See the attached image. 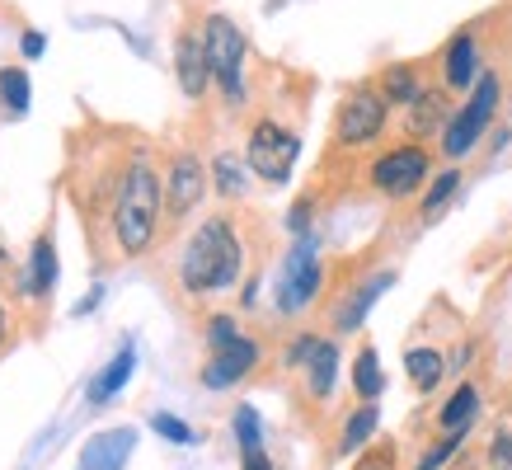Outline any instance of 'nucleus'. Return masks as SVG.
<instances>
[{
	"instance_id": "c85d7f7f",
	"label": "nucleus",
	"mask_w": 512,
	"mask_h": 470,
	"mask_svg": "<svg viewBox=\"0 0 512 470\" xmlns=\"http://www.w3.org/2000/svg\"><path fill=\"white\" fill-rule=\"evenodd\" d=\"M202 334H207V348H212V353H221V348H231L245 329H240V320H235V315H212Z\"/></svg>"
},
{
	"instance_id": "dca6fc26",
	"label": "nucleus",
	"mask_w": 512,
	"mask_h": 470,
	"mask_svg": "<svg viewBox=\"0 0 512 470\" xmlns=\"http://www.w3.org/2000/svg\"><path fill=\"white\" fill-rule=\"evenodd\" d=\"M301 376H306L311 400H329L334 381H339V344H334V339H320V348H315L311 362L301 367Z\"/></svg>"
},
{
	"instance_id": "72a5a7b5",
	"label": "nucleus",
	"mask_w": 512,
	"mask_h": 470,
	"mask_svg": "<svg viewBox=\"0 0 512 470\" xmlns=\"http://www.w3.org/2000/svg\"><path fill=\"white\" fill-rule=\"evenodd\" d=\"M353 470H395V447H381V452H367Z\"/></svg>"
},
{
	"instance_id": "1a4fd4ad",
	"label": "nucleus",
	"mask_w": 512,
	"mask_h": 470,
	"mask_svg": "<svg viewBox=\"0 0 512 470\" xmlns=\"http://www.w3.org/2000/svg\"><path fill=\"white\" fill-rule=\"evenodd\" d=\"M202 193H207V170H202V160L179 151V156L170 160V174H165V212H170L174 221L188 217V212L202 203Z\"/></svg>"
},
{
	"instance_id": "7ed1b4c3",
	"label": "nucleus",
	"mask_w": 512,
	"mask_h": 470,
	"mask_svg": "<svg viewBox=\"0 0 512 470\" xmlns=\"http://www.w3.org/2000/svg\"><path fill=\"white\" fill-rule=\"evenodd\" d=\"M498 99H503L498 71H484V76L475 80V90L466 94V104L451 113L447 132H442V156H447V160H466L470 151L480 146V137L489 132V123H494V113H498Z\"/></svg>"
},
{
	"instance_id": "bb28decb",
	"label": "nucleus",
	"mask_w": 512,
	"mask_h": 470,
	"mask_svg": "<svg viewBox=\"0 0 512 470\" xmlns=\"http://www.w3.org/2000/svg\"><path fill=\"white\" fill-rule=\"evenodd\" d=\"M212 179H217L221 198H240V193H245V165H240V156L221 151V156L212 160Z\"/></svg>"
},
{
	"instance_id": "0eeeda50",
	"label": "nucleus",
	"mask_w": 512,
	"mask_h": 470,
	"mask_svg": "<svg viewBox=\"0 0 512 470\" xmlns=\"http://www.w3.org/2000/svg\"><path fill=\"white\" fill-rule=\"evenodd\" d=\"M386 118H390V104L386 94L376 85H353V90L339 99V113H334V146H367L386 132Z\"/></svg>"
},
{
	"instance_id": "c756f323",
	"label": "nucleus",
	"mask_w": 512,
	"mask_h": 470,
	"mask_svg": "<svg viewBox=\"0 0 512 470\" xmlns=\"http://www.w3.org/2000/svg\"><path fill=\"white\" fill-rule=\"evenodd\" d=\"M151 428H156L165 442H174V447H193V442H198V433H193L184 419H174V414H151Z\"/></svg>"
},
{
	"instance_id": "2f4dec72",
	"label": "nucleus",
	"mask_w": 512,
	"mask_h": 470,
	"mask_svg": "<svg viewBox=\"0 0 512 470\" xmlns=\"http://www.w3.org/2000/svg\"><path fill=\"white\" fill-rule=\"evenodd\" d=\"M315 348H320V334H301V339H296V344L287 348V367H292V372H301V367L311 362Z\"/></svg>"
},
{
	"instance_id": "39448f33",
	"label": "nucleus",
	"mask_w": 512,
	"mask_h": 470,
	"mask_svg": "<svg viewBox=\"0 0 512 470\" xmlns=\"http://www.w3.org/2000/svg\"><path fill=\"white\" fill-rule=\"evenodd\" d=\"M320 287H325V259L315 254L311 235H301V240L292 245V254H287L282 268H278L273 306H278V315H301L315 297H320Z\"/></svg>"
},
{
	"instance_id": "c9c22d12",
	"label": "nucleus",
	"mask_w": 512,
	"mask_h": 470,
	"mask_svg": "<svg viewBox=\"0 0 512 470\" xmlns=\"http://www.w3.org/2000/svg\"><path fill=\"white\" fill-rule=\"evenodd\" d=\"M240 470H273V461H268V452H245L240 456Z\"/></svg>"
},
{
	"instance_id": "9b49d317",
	"label": "nucleus",
	"mask_w": 512,
	"mask_h": 470,
	"mask_svg": "<svg viewBox=\"0 0 512 470\" xmlns=\"http://www.w3.org/2000/svg\"><path fill=\"white\" fill-rule=\"evenodd\" d=\"M484 76L480 66V43H475V33L461 29L442 47V90H475V80Z\"/></svg>"
},
{
	"instance_id": "f8f14e48",
	"label": "nucleus",
	"mask_w": 512,
	"mask_h": 470,
	"mask_svg": "<svg viewBox=\"0 0 512 470\" xmlns=\"http://www.w3.org/2000/svg\"><path fill=\"white\" fill-rule=\"evenodd\" d=\"M174 71H179V90H184L188 99H202V94H207L212 66H207L202 33H179V43H174Z\"/></svg>"
},
{
	"instance_id": "aec40b11",
	"label": "nucleus",
	"mask_w": 512,
	"mask_h": 470,
	"mask_svg": "<svg viewBox=\"0 0 512 470\" xmlns=\"http://www.w3.org/2000/svg\"><path fill=\"white\" fill-rule=\"evenodd\" d=\"M386 391V376H381V358H376L372 344L357 348L353 358V395L362 400V405H376V395Z\"/></svg>"
},
{
	"instance_id": "cd10ccee",
	"label": "nucleus",
	"mask_w": 512,
	"mask_h": 470,
	"mask_svg": "<svg viewBox=\"0 0 512 470\" xmlns=\"http://www.w3.org/2000/svg\"><path fill=\"white\" fill-rule=\"evenodd\" d=\"M461 447H466V433H442V438H437L433 447L419 456V466H414V470H442L451 456L461 452Z\"/></svg>"
},
{
	"instance_id": "e433bc0d",
	"label": "nucleus",
	"mask_w": 512,
	"mask_h": 470,
	"mask_svg": "<svg viewBox=\"0 0 512 470\" xmlns=\"http://www.w3.org/2000/svg\"><path fill=\"white\" fill-rule=\"evenodd\" d=\"M0 339H5V311H0Z\"/></svg>"
},
{
	"instance_id": "7c9ffc66",
	"label": "nucleus",
	"mask_w": 512,
	"mask_h": 470,
	"mask_svg": "<svg viewBox=\"0 0 512 470\" xmlns=\"http://www.w3.org/2000/svg\"><path fill=\"white\" fill-rule=\"evenodd\" d=\"M489 470H512V433L508 428H498L494 438H489Z\"/></svg>"
},
{
	"instance_id": "2eb2a0df",
	"label": "nucleus",
	"mask_w": 512,
	"mask_h": 470,
	"mask_svg": "<svg viewBox=\"0 0 512 470\" xmlns=\"http://www.w3.org/2000/svg\"><path fill=\"white\" fill-rule=\"evenodd\" d=\"M475 419H480V386H475V381H461V386L447 395V405L437 409V428H442V433H470Z\"/></svg>"
},
{
	"instance_id": "f3484780",
	"label": "nucleus",
	"mask_w": 512,
	"mask_h": 470,
	"mask_svg": "<svg viewBox=\"0 0 512 470\" xmlns=\"http://www.w3.org/2000/svg\"><path fill=\"white\" fill-rule=\"evenodd\" d=\"M451 123V104L447 90H423L414 104H409V132L414 137H428V132H447Z\"/></svg>"
},
{
	"instance_id": "6e6552de",
	"label": "nucleus",
	"mask_w": 512,
	"mask_h": 470,
	"mask_svg": "<svg viewBox=\"0 0 512 470\" xmlns=\"http://www.w3.org/2000/svg\"><path fill=\"white\" fill-rule=\"evenodd\" d=\"M428 174H433V156L423 151L419 141H404V146H390L386 156L372 160V179L376 193H386L390 203H404V198H414L423 184H428Z\"/></svg>"
},
{
	"instance_id": "f257e3e1",
	"label": "nucleus",
	"mask_w": 512,
	"mask_h": 470,
	"mask_svg": "<svg viewBox=\"0 0 512 470\" xmlns=\"http://www.w3.org/2000/svg\"><path fill=\"white\" fill-rule=\"evenodd\" d=\"M245 273V245L235 235L231 217H207L188 240L184 259H179V282L188 297H207V292H226Z\"/></svg>"
},
{
	"instance_id": "473e14b6",
	"label": "nucleus",
	"mask_w": 512,
	"mask_h": 470,
	"mask_svg": "<svg viewBox=\"0 0 512 470\" xmlns=\"http://www.w3.org/2000/svg\"><path fill=\"white\" fill-rule=\"evenodd\" d=\"M311 212H315V198H301V203H296L292 212H287V231H292L296 240L311 231Z\"/></svg>"
},
{
	"instance_id": "b1692460",
	"label": "nucleus",
	"mask_w": 512,
	"mask_h": 470,
	"mask_svg": "<svg viewBox=\"0 0 512 470\" xmlns=\"http://www.w3.org/2000/svg\"><path fill=\"white\" fill-rule=\"evenodd\" d=\"M456 193H461V170H442L437 179H428V188H423V198H419V217L433 221Z\"/></svg>"
},
{
	"instance_id": "4468645a",
	"label": "nucleus",
	"mask_w": 512,
	"mask_h": 470,
	"mask_svg": "<svg viewBox=\"0 0 512 470\" xmlns=\"http://www.w3.org/2000/svg\"><path fill=\"white\" fill-rule=\"evenodd\" d=\"M390 282H395V273H390V268H386V273H372L367 282H357L353 292H348V301L334 311V329H339V334H353V329L367 320V311L381 301V292H386Z\"/></svg>"
},
{
	"instance_id": "393cba45",
	"label": "nucleus",
	"mask_w": 512,
	"mask_h": 470,
	"mask_svg": "<svg viewBox=\"0 0 512 470\" xmlns=\"http://www.w3.org/2000/svg\"><path fill=\"white\" fill-rule=\"evenodd\" d=\"M0 109L10 113V118H24V113H29V76H24L19 66H5V71H0Z\"/></svg>"
},
{
	"instance_id": "4be33fe9",
	"label": "nucleus",
	"mask_w": 512,
	"mask_h": 470,
	"mask_svg": "<svg viewBox=\"0 0 512 470\" xmlns=\"http://www.w3.org/2000/svg\"><path fill=\"white\" fill-rule=\"evenodd\" d=\"M376 428H381V409L376 405H357L348 419H343V433H339V452L343 456H353L362 452L367 442L376 438Z\"/></svg>"
},
{
	"instance_id": "f704fd0d",
	"label": "nucleus",
	"mask_w": 512,
	"mask_h": 470,
	"mask_svg": "<svg viewBox=\"0 0 512 470\" xmlns=\"http://www.w3.org/2000/svg\"><path fill=\"white\" fill-rule=\"evenodd\" d=\"M19 47H24V57H43L47 38H43V33H24V43H19Z\"/></svg>"
},
{
	"instance_id": "9d476101",
	"label": "nucleus",
	"mask_w": 512,
	"mask_h": 470,
	"mask_svg": "<svg viewBox=\"0 0 512 470\" xmlns=\"http://www.w3.org/2000/svg\"><path fill=\"white\" fill-rule=\"evenodd\" d=\"M254 367H259V344L249 334H240L231 348H221V353H212V358L202 362V386L207 391H231Z\"/></svg>"
},
{
	"instance_id": "4c0bfd02",
	"label": "nucleus",
	"mask_w": 512,
	"mask_h": 470,
	"mask_svg": "<svg viewBox=\"0 0 512 470\" xmlns=\"http://www.w3.org/2000/svg\"><path fill=\"white\" fill-rule=\"evenodd\" d=\"M0 264H5V250H0Z\"/></svg>"
},
{
	"instance_id": "ddd939ff",
	"label": "nucleus",
	"mask_w": 512,
	"mask_h": 470,
	"mask_svg": "<svg viewBox=\"0 0 512 470\" xmlns=\"http://www.w3.org/2000/svg\"><path fill=\"white\" fill-rule=\"evenodd\" d=\"M137 447V433L132 428H109V433H94L85 447H80L76 470H123L127 456Z\"/></svg>"
},
{
	"instance_id": "20e7f679",
	"label": "nucleus",
	"mask_w": 512,
	"mask_h": 470,
	"mask_svg": "<svg viewBox=\"0 0 512 470\" xmlns=\"http://www.w3.org/2000/svg\"><path fill=\"white\" fill-rule=\"evenodd\" d=\"M202 43H207V66H212V80L221 85L226 104H245V33L240 24L231 15H207Z\"/></svg>"
},
{
	"instance_id": "a878e982",
	"label": "nucleus",
	"mask_w": 512,
	"mask_h": 470,
	"mask_svg": "<svg viewBox=\"0 0 512 470\" xmlns=\"http://www.w3.org/2000/svg\"><path fill=\"white\" fill-rule=\"evenodd\" d=\"M231 428H235V442H240V456H245V452H264V423H259V409H254V405L235 409Z\"/></svg>"
},
{
	"instance_id": "5701e85b",
	"label": "nucleus",
	"mask_w": 512,
	"mask_h": 470,
	"mask_svg": "<svg viewBox=\"0 0 512 470\" xmlns=\"http://www.w3.org/2000/svg\"><path fill=\"white\" fill-rule=\"evenodd\" d=\"M52 282H57V250H52L47 235H38L29 254V292L43 297V292H52Z\"/></svg>"
},
{
	"instance_id": "f03ea898",
	"label": "nucleus",
	"mask_w": 512,
	"mask_h": 470,
	"mask_svg": "<svg viewBox=\"0 0 512 470\" xmlns=\"http://www.w3.org/2000/svg\"><path fill=\"white\" fill-rule=\"evenodd\" d=\"M160 203H165V184H160L156 165L137 156L123 170V188H118V203H113V235H118V250L127 259L151 250L160 226Z\"/></svg>"
},
{
	"instance_id": "423d86ee",
	"label": "nucleus",
	"mask_w": 512,
	"mask_h": 470,
	"mask_svg": "<svg viewBox=\"0 0 512 470\" xmlns=\"http://www.w3.org/2000/svg\"><path fill=\"white\" fill-rule=\"evenodd\" d=\"M296 156H301V137H296L292 127H282L278 118H259V123L249 127V141H245V165L264 184H287L296 170Z\"/></svg>"
},
{
	"instance_id": "6ab92c4d",
	"label": "nucleus",
	"mask_w": 512,
	"mask_h": 470,
	"mask_svg": "<svg viewBox=\"0 0 512 470\" xmlns=\"http://www.w3.org/2000/svg\"><path fill=\"white\" fill-rule=\"evenodd\" d=\"M404 372L414 381V391L419 395H433L442 386V376H447V358L437 353V348H409L404 353Z\"/></svg>"
},
{
	"instance_id": "a211bd4d",
	"label": "nucleus",
	"mask_w": 512,
	"mask_h": 470,
	"mask_svg": "<svg viewBox=\"0 0 512 470\" xmlns=\"http://www.w3.org/2000/svg\"><path fill=\"white\" fill-rule=\"evenodd\" d=\"M376 90L386 94V104L390 109H409L414 99L423 94V76H419V66H409V62H400V66H386L381 71V85Z\"/></svg>"
},
{
	"instance_id": "412c9836",
	"label": "nucleus",
	"mask_w": 512,
	"mask_h": 470,
	"mask_svg": "<svg viewBox=\"0 0 512 470\" xmlns=\"http://www.w3.org/2000/svg\"><path fill=\"white\" fill-rule=\"evenodd\" d=\"M132 367H137V344L127 339V344L118 348V358L104 367V376H99V381L90 386V400H94V405H104V400H113V395L123 391L127 376H132Z\"/></svg>"
}]
</instances>
